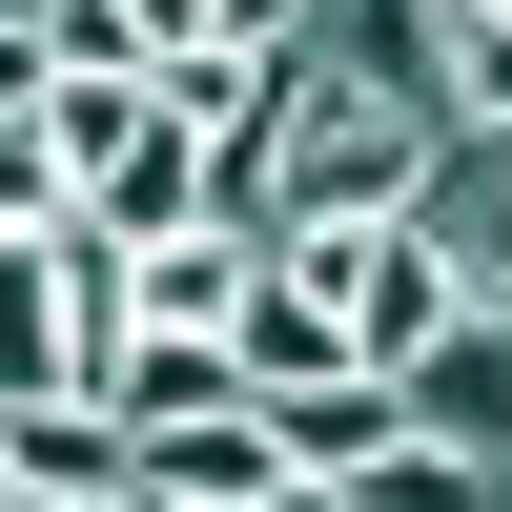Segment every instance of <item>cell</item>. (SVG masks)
Here are the masks:
<instances>
[{"mask_svg":"<svg viewBox=\"0 0 512 512\" xmlns=\"http://www.w3.org/2000/svg\"><path fill=\"white\" fill-rule=\"evenodd\" d=\"M21 226H82V144H62V123H0V246H21Z\"/></svg>","mask_w":512,"mask_h":512,"instance_id":"obj_8","label":"cell"},{"mask_svg":"<svg viewBox=\"0 0 512 512\" xmlns=\"http://www.w3.org/2000/svg\"><path fill=\"white\" fill-rule=\"evenodd\" d=\"M144 492H164V512H246V492H287L267 390H226V410H164V431H144Z\"/></svg>","mask_w":512,"mask_h":512,"instance_id":"obj_2","label":"cell"},{"mask_svg":"<svg viewBox=\"0 0 512 512\" xmlns=\"http://www.w3.org/2000/svg\"><path fill=\"white\" fill-rule=\"evenodd\" d=\"M0 390H82V287H62V226L0 246Z\"/></svg>","mask_w":512,"mask_h":512,"instance_id":"obj_6","label":"cell"},{"mask_svg":"<svg viewBox=\"0 0 512 512\" xmlns=\"http://www.w3.org/2000/svg\"><path fill=\"white\" fill-rule=\"evenodd\" d=\"M267 431H287V472H390L410 451V369H328V390H267Z\"/></svg>","mask_w":512,"mask_h":512,"instance_id":"obj_4","label":"cell"},{"mask_svg":"<svg viewBox=\"0 0 512 512\" xmlns=\"http://www.w3.org/2000/svg\"><path fill=\"white\" fill-rule=\"evenodd\" d=\"M185 41H205V0H62V62H185Z\"/></svg>","mask_w":512,"mask_h":512,"instance_id":"obj_9","label":"cell"},{"mask_svg":"<svg viewBox=\"0 0 512 512\" xmlns=\"http://www.w3.org/2000/svg\"><path fill=\"white\" fill-rule=\"evenodd\" d=\"M431 246H451V287H472V308H512V144H451Z\"/></svg>","mask_w":512,"mask_h":512,"instance_id":"obj_7","label":"cell"},{"mask_svg":"<svg viewBox=\"0 0 512 512\" xmlns=\"http://www.w3.org/2000/svg\"><path fill=\"white\" fill-rule=\"evenodd\" d=\"M451 308H472V287H451L431 205H410V226H369V267H349V328H369V369H410V349H431Z\"/></svg>","mask_w":512,"mask_h":512,"instance_id":"obj_5","label":"cell"},{"mask_svg":"<svg viewBox=\"0 0 512 512\" xmlns=\"http://www.w3.org/2000/svg\"><path fill=\"white\" fill-rule=\"evenodd\" d=\"M246 512H349V492H328V472H287V492H246Z\"/></svg>","mask_w":512,"mask_h":512,"instance_id":"obj_11","label":"cell"},{"mask_svg":"<svg viewBox=\"0 0 512 512\" xmlns=\"http://www.w3.org/2000/svg\"><path fill=\"white\" fill-rule=\"evenodd\" d=\"M410 431H431V451H492V472H512V308H451L431 349H410Z\"/></svg>","mask_w":512,"mask_h":512,"instance_id":"obj_3","label":"cell"},{"mask_svg":"<svg viewBox=\"0 0 512 512\" xmlns=\"http://www.w3.org/2000/svg\"><path fill=\"white\" fill-rule=\"evenodd\" d=\"M205 205H226V123H205V103H144V123L103 144V185H82V226L164 246V226H205Z\"/></svg>","mask_w":512,"mask_h":512,"instance_id":"obj_1","label":"cell"},{"mask_svg":"<svg viewBox=\"0 0 512 512\" xmlns=\"http://www.w3.org/2000/svg\"><path fill=\"white\" fill-rule=\"evenodd\" d=\"M41 82H62V0H41V21H0V123H21Z\"/></svg>","mask_w":512,"mask_h":512,"instance_id":"obj_10","label":"cell"}]
</instances>
